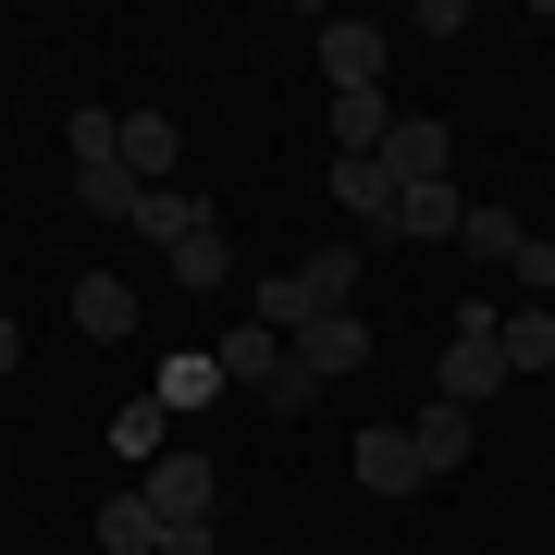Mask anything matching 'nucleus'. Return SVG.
<instances>
[{
  "instance_id": "9d476101",
  "label": "nucleus",
  "mask_w": 555,
  "mask_h": 555,
  "mask_svg": "<svg viewBox=\"0 0 555 555\" xmlns=\"http://www.w3.org/2000/svg\"><path fill=\"white\" fill-rule=\"evenodd\" d=\"M75 334L87 346H124V334H137V284H124V272H87L75 284Z\"/></svg>"
},
{
  "instance_id": "dca6fc26",
  "label": "nucleus",
  "mask_w": 555,
  "mask_h": 555,
  "mask_svg": "<svg viewBox=\"0 0 555 555\" xmlns=\"http://www.w3.org/2000/svg\"><path fill=\"white\" fill-rule=\"evenodd\" d=\"M173 284H185V297H222V284H235V247H222V222L173 247Z\"/></svg>"
},
{
  "instance_id": "39448f33",
  "label": "nucleus",
  "mask_w": 555,
  "mask_h": 555,
  "mask_svg": "<svg viewBox=\"0 0 555 555\" xmlns=\"http://www.w3.org/2000/svg\"><path fill=\"white\" fill-rule=\"evenodd\" d=\"M420 444H408V420H371V433H358V494H420Z\"/></svg>"
},
{
  "instance_id": "aec40b11",
  "label": "nucleus",
  "mask_w": 555,
  "mask_h": 555,
  "mask_svg": "<svg viewBox=\"0 0 555 555\" xmlns=\"http://www.w3.org/2000/svg\"><path fill=\"white\" fill-rule=\"evenodd\" d=\"M321 396H334V383H321V371H309V358H297V346H284V371H272V383H259V408H284V420H309Z\"/></svg>"
},
{
  "instance_id": "b1692460",
  "label": "nucleus",
  "mask_w": 555,
  "mask_h": 555,
  "mask_svg": "<svg viewBox=\"0 0 555 555\" xmlns=\"http://www.w3.org/2000/svg\"><path fill=\"white\" fill-rule=\"evenodd\" d=\"M198 396H222V358H173L160 371V408H198Z\"/></svg>"
},
{
  "instance_id": "f3484780",
  "label": "nucleus",
  "mask_w": 555,
  "mask_h": 555,
  "mask_svg": "<svg viewBox=\"0 0 555 555\" xmlns=\"http://www.w3.org/2000/svg\"><path fill=\"white\" fill-rule=\"evenodd\" d=\"M456 247H469V259H506V272H518V247H531V222H518V210H494V198H481L469 222H456Z\"/></svg>"
},
{
  "instance_id": "6e6552de",
  "label": "nucleus",
  "mask_w": 555,
  "mask_h": 555,
  "mask_svg": "<svg viewBox=\"0 0 555 555\" xmlns=\"http://www.w3.org/2000/svg\"><path fill=\"white\" fill-rule=\"evenodd\" d=\"M284 346H297V358H309L321 383H346V371H371V334H358V309H321L309 334H284Z\"/></svg>"
},
{
  "instance_id": "a878e982",
  "label": "nucleus",
  "mask_w": 555,
  "mask_h": 555,
  "mask_svg": "<svg viewBox=\"0 0 555 555\" xmlns=\"http://www.w3.org/2000/svg\"><path fill=\"white\" fill-rule=\"evenodd\" d=\"M13 358H25V321H13V309H0V371H13Z\"/></svg>"
},
{
  "instance_id": "5701e85b",
  "label": "nucleus",
  "mask_w": 555,
  "mask_h": 555,
  "mask_svg": "<svg viewBox=\"0 0 555 555\" xmlns=\"http://www.w3.org/2000/svg\"><path fill=\"white\" fill-rule=\"evenodd\" d=\"M160 433H173V408H160V396H137V408L112 420V444L137 456V469H149V456H173V444H160Z\"/></svg>"
},
{
  "instance_id": "f257e3e1",
  "label": "nucleus",
  "mask_w": 555,
  "mask_h": 555,
  "mask_svg": "<svg viewBox=\"0 0 555 555\" xmlns=\"http://www.w3.org/2000/svg\"><path fill=\"white\" fill-rule=\"evenodd\" d=\"M321 309H358V235L309 247L297 272H259V309H247V321H272V334H309Z\"/></svg>"
},
{
  "instance_id": "412c9836",
  "label": "nucleus",
  "mask_w": 555,
  "mask_h": 555,
  "mask_svg": "<svg viewBox=\"0 0 555 555\" xmlns=\"http://www.w3.org/2000/svg\"><path fill=\"white\" fill-rule=\"evenodd\" d=\"M456 222H469L456 185H408V198H396V235H456Z\"/></svg>"
},
{
  "instance_id": "0eeeda50",
  "label": "nucleus",
  "mask_w": 555,
  "mask_h": 555,
  "mask_svg": "<svg viewBox=\"0 0 555 555\" xmlns=\"http://www.w3.org/2000/svg\"><path fill=\"white\" fill-rule=\"evenodd\" d=\"M408 444H420V469H433V481H456V469H469V444H481V420L433 396V408H420V420H408Z\"/></svg>"
},
{
  "instance_id": "423d86ee",
  "label": "nucleus",
  "mask_w": 555,
  "mask_h": 555,
  "mask_svg": "<svg viewBox=\"0 0 555 555\" xmlns=\"http://www.w3.org/2000/svg\"><path fill=\"white\" fill-rule=\"evenodd\" d=\"M396 198H408V185L383 173V149H371V160H334V210L358 222V235H371V222H383V235H396Z\"/></svg>"
},
{
  "instance_id": "4be33fe9",
  "label": "nucleus",
  "mask_w": 555,
  "mask_h": 555,
  "mask_svg": "<svg viewBox=\"0 0 555 555\" xmlns=\"http://www.w3.org/2000/svg\"><path fill=\"white\" fill-rule=\"evenodd\" d=\"M62 149H75V173L87 160H124V112H62Z\"/></svg>"
},
{
  "instance_id": "20e7f679",
  "label": "nucleus",
  "mask_w": 555,
  "mask_h": 555,
  "mask_svg": "<svg viewBox=\"0 0 555 555\" xmlns=\"http://www.w3.org/2000/svg\"><path fill=\"white\" fill-rule=\"evenodd\" d=\"M383 62H396V50H383L371 13H334V25H321V87H334V100H371Z\"/></svg>"
},
{
  "instance_id": "7ed1b4c3",
  "label": "nucleus",
  "mask_w": 555,
  "mask_h": 555,
  "mask_svg": "<svg viewBox=\"0 0 555 555\" xmlns=\"http://www.w3.org/2000/svg\"><path fill=\"white\" fill-rule=\"evenodd\" d=\"M137 494L160 506V543H173V531H210V506H222V469H210L198 444H173V456H149V469H137Z\"/></svg>"
},
{
  "instance_id": "4468645a",
  "label": "nucleus",
  "mask_w": 555,
  "mask_h": 555,
  "mask_svg": "<svg viewBox=\"0 0 555 555\" xmlns=\"http://www.w3.org/2000/svg\"><path fill=\"white\" fill-rule=\"evenodd\" d=\"M210 358H222V383H247V396H259V383L284 371V334H272V321H235V334H222Z\"/></svg>"
},
{
  "instance_id": "f8f14e48",
  "label": "nucleus",
  "mask_w": 555,
  "mask_h": 555,
  "mask_svg": "<svg viewBox=\"0 0 555 555\" xmlns=\"http://www.w3.org/2000/svg\"><path fill=\"white\" fill-rule=\"evenodd\" d=\"M75 210H87V222H137V210H149V185L124 173V160H87V173H75Z\"/></svg>"
},
{
  "instance_id": "6ab92c4d",
  "label": "nucleus",
  "mask_w": 555,
  "mask_h": 555,
  "mask_svg": "<svg viewBox=\"0 0 555 555\" xmlns=\"http://www.w3.org/2000/svg\"><path fill=\"white\" fill-rule=\"evenodd\" d=\"M100 543H112V555H160V506H149V494H112V506H100Z\"/></svg>"
},
{
  "instance_id": "393cba45",
  "label": "nucleus",
  "mask_w": 555,
  "mask_h": 555,
  "mask_svg": "<svg viewBox=\"0 0 555 555\" xmlns=\"http://www.w3.org/2000/svg\"><path fill=\"white\" fill-rule=\"evenodd\" d=\"M518 284H531V297L555 309V235H531V247H518Z\"/></svg>"
},
{
  "instance_id": "9b49d317",
  "label": "nucleus",
  "mask_w": 555,
  "mask_h": 555,
  "mask_svg": "<svg viewBox=\"0 0 555 555\" xmlns=\"http://www.w3.org/2000/svg\"><path fill=\"white\" fill-rule=\"evenodd\" d=\"M321 137H334V160H371L383 137H396V100H383V87H371V100H334V112H321Z\"/></svg>"
},
{
  "instance_id": "1a4fd4ad",
  "label": "nucleus",
  "mask_w": 555,
  "mask_h": 555,
  "mask_svg": "<svg viewBox=\"0 0 555 555\" xmlns=\"http://www.w3.org/2000/svg\"><path fill=\"white\" fill-rule=\"evenodd\" d=\"M444 124L433 112H396V137H383V173H396V185H444Z\"/></svg>"
},
{
  "instance_id": "f03ea898",
  "label": "nucleus",
  "mask_w": 555,
  "mask_h": 555,
  "mask_svg": "<svg viewBox=\"0 0 555 555\" xmlns=\"http://www.w3.org/2000/svg\"><path fill=\"white\" fill-rule=\"evenodd\" d=\"M506 309H456V334H444V408H469L481 420V396H506V334H494Z\"/></svg>"
},
{
  "instance_id": "ddd939ff",
  "label": "nucleus",
  "mask_w": 555,
  "mask_h": 555,
  "mask_svg": "<svg viewBox=\"0 0 555 555\" xmlns=\"http://www.w3.org/2000/svg\"><path fill=\"white\" fill-rule=\"evenodd\" d=\"M210 222H222L210 198H185V185H149V210H137V235H160V259H173L185 235H210Z\"/></svg>"
},
{
  "instance_id": "a211bd4d",
  "label": "nucleus",
  "mask_w": 555,
  "mask_h": 555,
  "mask_svg": "<svg viewBox=\"0 0 555 555\" xmlns=\"http://www.w3.org/2000/svg\"><path fill=\"white\" fill-rule=\"evenodd\" d=\"M494 334H506V371H555V309H543V297H531V309H506Z\"/></svg>"
},
{
  "instance_id": "2eb2a0df",
  "label": "nucleus",
  "mask_w": 555,
  "mask_h": 555,
  "mask_svg": "<svg viewBox=\"0 0 555 555\" xmlns=\"http://www.w3.org/2000/svg\"><path fill=\"white\" fill-rule=\"evenodd\" d=\"M173 124H160V112H124V173H137V185H173Z\"/></svg>"
}]
</instances>
